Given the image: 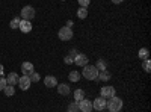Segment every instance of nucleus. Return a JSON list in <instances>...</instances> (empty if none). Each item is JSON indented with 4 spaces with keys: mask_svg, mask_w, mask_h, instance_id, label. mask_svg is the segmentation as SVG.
<instances>
[{
    "mask_svg": "<svg viewBox=\"0 0 151 112\" xmlns=\"http://www.w3.org/2000/svg\"><path fill=\"white\" fill-rule=\"evenodd\" d=\"M76 55H77V50H76V48H71V50H70V55H68V56H71V58H74Z\"/></svg>",
    "mask_w": 151,
    "mask_h": 112,
    "instance_id": "obj_29",
    "label": "nucleus"
},
{
    "mask_svg": "<svg viewBox=\"0 0 151 112\" xmlns=\"http://www.w3.org/2000/svg\"><path fill=\"white\" fill-rule=\"evenodd\" d=\"M137 55H139V58L144 61V59H148V56H150V52H148V48H141V50H139V53H137Z\"/></svg>",
    "mask_w": 151,
    "mask_h": 112,
    "instance_id": "obj_21",
    "label": "nucleus"
},
{
    "mask_svg": "<svg viewBox=\"0 0 151 112\" xmlns=\"http://www.w3.org/2000/svg\"><path fill=\"white\" fill-rule=\"evenodd\" d=\"M77 17H79L80 20H85V18L88 17V9H86V8H82V6H80V8L77 9Z\"/></svg>",
    "mask_w": 151,
    "mask_h": 112,
    "instance_id": "obj_18",
    "label": "nucleus"
},
{
    "mask_svg": "<svg viewBox=\"0 0 151 112\" xmlns=\"http://www.w3.org/2000/svg\"><path fill=\"white\" fill-rule=\"evenodd\" d=\"M64 62H65V64H73V58L71 56H65L64 58Z\"/></svg>",
    "mask_w": 151,
    "mask_h": 112,
    "instance_id": "obj_28",
    "label": "nucleus"
},
{
    "mask_svg": "<svg viewBox=\"0 0 151 112\" xmlns=\"http://www.w3.org/2000/svg\"><path fill=\"white\" fill-rule=\"evenodd\" d=\"M29 79H30V82H40L41 80V76H40V74H38V73H30L29 74Z\"/></svg>",
    "mask_w": 151,
    "mask_h": 112,
    "instance_id": "obj_23",
    "label": "nucleus"
},
{
    "mask_svg": "<svg viewBox=\"0 0 151 112\" xmlns=\"http://www.w3.org/2000/svg\"><path fill=\"white\" fill-rule=\"evenodd\" d=\"M30 79H29V76H23L21 77H18V86H20V90H23V91H27L29 88H30Z\"/></svg>",
    "mask_w": 151,
    "mask_h": 112,
    "instance_id": "obj_6",
    "label": "nucleus"
},
{
    "mask_svg": "<svg viewBox=\"0 0 151 112\" xmlns=\"http://www.w3.org/2000/svg\"><path fill=\"white\" fill-rule=\"evenodd\" d=\"M21 18L23 20H27V21L33 20L35 18V9H33V6H30V5L24 6L21 9Z\"/></svg>",
    "mask_w": 151,
    "mask_h": 112,
    "instance_id": "obj_4",
    "label": "nucleus"
},
{
    "mask_svg": "<svg viewBox=\"0 0 151 112\" xmlns=\"http://www.w3.org/2000/svg\"><path fill=\"white\" fill-rule=\"evenodd\" d=\"M85 98V91L83 90H76L74 91V102H80Z\"/></svg>",
    "mask_w": 151,
    "mask_h": 112,
    "instance_id": "obj_17",
    "label": "nucleus"
},
{
    "mask_svg": "<svg viewBox=\"0 0 151 112\" xmlns=\"http://www.w3.org/2000/svg\"><path fill=\"white\" fill-rule=\"evenodd\" d=\"M3 91H5V94H6L8 97H12V95L15 94V90H14V86H12V85H6Z\"/></svg>",
    "mask_w": 151,
    "mask_h": 112,
    "instance_id": "obj_20",
    "label": "nucleus"
},
{
    "mask_svg": "<svg viewBox=\"0 0 151 112\" xmlns=\"http://www.w3.org/2000/svg\"><path fill=\"white\" fill-rule=\"evenodd\" d=\"M6 85H8V82H6V79H5L3 76H0V91H3Z\"/></svg>",
    "mask_w": 151,
    "mask_h": 112,
    "instance_id": "obj_26",
    "label": "nucleus"
},
{
    "mask_svg": "<svg viewBox=\"0 0 151 112\" xmlns=\"http://www.w3.org/2000/svg\"><path fill=\"white\" fill-rule=\"evenodd\" d=\"M58 92H59L60 95H68V94L71 92L70 85H67V83H59V85H58Z\"/></svg>",
    "mask_w": 151,
    "mask_h": 112,
    "instance_id": "obj_13",
    "label": "nucleus"
},
{
    "mask_svg": "<svg viewBox=\"0 0 151 112\" xmlns=\"http://www.w3.org/2000/svg\"><path fill=\"white\" fill-rule=\"evenodd\" d=\"M21 71H23V74L24 76H29L30 73H33V64L32 62H23L21 64Z\"/></svg>",
    "mask_w": 151,
    "mask_h": 112,
    "instance_id": "obj_11",
    "label": "nucleus"
},
{
    "mask_svg": "<svg viewBox=\"0 0 151 112\" xmlns=\"http://www.w3.org/2000/svg\"><path fill=\"white\" fill-rule=\"evenodd\" d=\"M77 2H79V5L82 8H88V6H89V3H91V0H77Z\"/></svg>",
    "mask_w": 151,
    "mask_h": 112,
    "instance_id": "obj_27",
    "label": "nucleus"
},
{
    "mask_svg": "<svg viewBox=\"0 0 151 112\" xmlns=\"http://www.w3.org/2000/svg\"><path fill=\"white\" fill-rule=\"evenodd\" d=\"M2 74H3V65L0 64V76H2Z\"/></svg>",
    "mask_w": 151,
    "mask_h": 112,
    "instance_id": "obj_32",
    "label": "nucleus"
},
{
    "mask_svg": "<svg viewBox=\"0 0 151 112\" xmlns=\"http://www.w3.org/2000/svg\"><path fill=\"white\" fill-rule=\"evenodd\" d=\"M18 29H20L23 33H29V32L32 30V23L27 21V20H20V26H18Z\"/></svg>",
    "mask_w": 151,
    "mask_h": 112,
    "instance_id": "obj_10",
    "label": "nucleus"
},
{
    "mask_svg": "<svg viewBox=\"0 0 151 112\" xmlns=\"http://www.w3.org/2000/svg\"><path fill=\"white\" fill-rule=\"evenodd\" d=\"M122 106H124L122 100H121L119 97H116V95L110 97V98H109V102L106 103V108H107L110 112H119V111L122 109Z\"/></svg>",
    "mask_w": 151,
    "mask_h": 112,
    "instance_id": "obj_2",
    "label": "nucleus"
},
{
    "mask_svg": "<svg viewBox=\"0 0 151 112\" xmlns=\"http://www.w3.org/2000/svg\"><path fill=\"white\" fill-rule=\"evenodd\" d=\"M95 67H97L98 71H104V70L107 68V62H106L104 59H98L97 64H95Z\"/></svg>",
    "mask_w": 151,
    "mask_h": 112,
    "instance_id": "obj_16",
    "label": "nucleus"
},
{
    "mask_svg": "<svg viewBox=\"0 0 151 112\" xmlns=\"http://www.w3.org/2000/svg\"><path fill=\"white\" fill-rule=\"evenodd\" d=\"M44 83H45L47 88H55V86H58V79L55 76H45Z\"/></svg>",
    "mask_w": 151,
    "mask_h": 112,
    "instance_id": "obj_12",
    "label": "nucleus"
},
{
    "mask_svg": "<svg viewBox=\"0 0 151 112\" xmlns=\"http://www.w3.org/2000/svg\"><path fill=\"white\" fill-rule=\"evenodd\" d=\"M100 92H101L103 98H110V97L115 95V88H113V86H103V88L100 90Z\"/></svg>",
    "mask_w": 151,
    "mask_h": 112,
    "instance_id": "obj_9",
    "label": "nucleus"
},
{
    "mask_svg": "<svg viewBox=\"0 0 151 112\" xmlns=\"http://www.w3.org/2000/svg\"><path fill=\"white\" fill-rule=\"evenodd\" d=\"M106 98H103V97H98V98H95V100L92 102V109H95V111H104L106 109Z\"/></svg>",
    "mask_w": 151,
    "mask_h": 112,
    "instance_id": "obj_7",
    "label": "nucleus"
},
{
    "mask_svg": "<svg viewBox=\"0 0 151 112\" xmlns=\"http://www.w3.org/2000/svg\"><path fill=\"white\" fill-rule=\"evenodd\" d=\"M79 103V109L80 112H92V102L91 100H86V98H83V100L77 102Z\"/></svg>",
    "mask_w": 151,
    "mask_h": 112,
    "instance_id": "obj_8",
    "label": "nucleus"
},
{
    "mask_svg": "<svg viewBox=\"0 0 151 112\" xmlns=\"http://www.w3.org/2000/svg\"><path fill=\"white\" fill-rule=\"evenodd\" d=\"M68 112H80V109H79V103H77V102L70 103V106H68Z\"/></svg>",
    "mask_w": 151,
    "mask_h": 112,
    "instance_id": "obj_22",
    "label": "nucleus"
},
{
    "mask_svg": "<svg viewBox=\"0 0 151 112\" xmlns=\"http://www.w3.org/2000/svg\"><path fill=\"white\" fill-rule=\"evenodd\" d=\"M67 27H73V21H70V20H68V23H67Z\"/></svg>",
    "mask_w": 151,
    "mask_h": 112,
    "instance_id": "obj_31",
    "label": "nucleus"
},
{
    "mask_svg": "<svg viewBox=\"0 0 151 112\" xmlns=\"http://www.w3.org/2000/svg\"><path fill=\"white\" fill-rule=\"evenodd\" d=\"M122 2H124V0H112V3H115V5H119Z\"/></svg>",
    "mask_w": 151,
    "mask_h": 112,
    "instance_id": "obj_30",
    "label": "nucleus"
},
{
    "mask_svg": "<svg viewBox=\"0 0 151 112\" xmlns=\"http://www.w3.org/2000/svg\"><path fill=\"white\" fill-rule=\"evenodd\" d=\"M73 62L77 67H85V65H88V56L83 55V53H77L73 58Z\"/></svg>",
    "mask_w": 151,
    "mask_h": 112,
    "instance_id": "obj_5",
    "label": "nucleus"
},
{
    "mask_svg": "<svg viewBox=\"0 0 151 112\" xmlns=\"http://www.w3.org/2000/svg\"><path fill=\"white\" fill-rule=\"evenodd\" d=\"M144 70L147 71V73H150V70H151V62H150V59H144Z\"/></svg>",
    "mask_w": 151,
    "mask_h": 112,
    "instance_id": "obj_25",
    "label": "nucleus"
},
{
    "mask_svg": "<svg viewBox=\"0 0 151 112\" xmlns=\"http://www.w3.org/2000/svg\"><path fill=\"white\" fill-rule=\"evenodd\" d=\"M18 74L17 73H9L8 74V77H6V82H8V85H12V86H14V85H17L18 83Z\"/></svg>",
    "mask_w": 151,
    "mask_h": 112,
    "instance_id": "obj_14",
    "label": "nucleus"
},
{
    "mask_svg": "<svg viewBox=\"0 0 151 112\" xmlns=\"http://www.w3.org/2000/svg\"><path fill=\"white\" fill-rule=\"evenodd\" d=\"M98 79H100V80H109V79H110V73H109L107 70L100 71V73H98Z\"/></svg>",
    "mask_w": 151,
    "mask_h": 112,
    "instance_id": "obj_19",
    "label": "nucleus"
},
{
    "mask_svg": "<svg viewBox=\"0 0 151 112\" xmlns=\"http://www.w3.org/2000/svg\"><path fill=\"white\" fill-rule=\"evenodd\" d=\"M98 70L95 65H85L83 67V71H82V76L88 80H97L98 79Z\"/></svg>",
    "mask_w": 151,
    "mask_h": 112,
    "instance_id": "obj_1",
    "label": "nucleus"
},
{
    "mask_svg": "<svg viewBox=\"0 0 151 112\" xmlns=\"http://www.w3.org/2000/svg\"><path fill=\"white\" fill-rule=\"evenodd\" d=\"M9 26H11V29H18V26H20V18H18V17H15L14 20L11 21Z\"/></svg>",
    "mask_w": 151,
    "mask_h": 112,
    "instance_id": "obj_24",
    "label": "nucleus"
},
{
    "mask_svg": "<svg viewBox=\"0 0 151 112\" xmlns=\"http://www.w3.org/2000/svg\"><path fill=\"white\" fill-rule=\"evenodd\" d=\"M68 79H70L71 82H79V80H80V73H79V71H76V70L70 71V74H68Z\"/></svg>",
    "mask_w": 151,
    "mask_h": 112,
    "instance_id": "obj_15",
    "label": "nucleus"
},
{
    "mask_svg": "<svg viewBox=\"0 0 151 112\" xmlns=\"http://www.w3.org/2000/svg\"><path fill=\"white\" fill-rule=\"evenodd\" d=\"M73 30H71V27H67V26H64L62 29H59V32H58V36H59V40L60 41H70L71 38H73Z\"/></svg>",
    "mask_w": 151,
    "mask_h": 112,
    "instance_id": "obj_3",
    "label": "nucleus"
}]
</instances>
